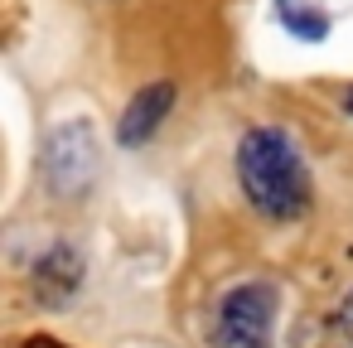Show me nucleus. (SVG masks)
Wrapping results in <instances>:
<instances>
[{"mask_svg": "<svg viewBox=\"0 0 353 348\" xmlns=\"http://www.w3.org/2000/svg\"><path fill=\"white\" fill-rule=\"evenodd\" d=\"M237 184L266 223H295L314 198L305 155L281 126H252L237 141Z\"/></svg>", "mask_w": 353, "mask_h": 348, "instance_id": "f257e3e1", "label": "nucleus"}, {"mask_svg": "<svg viewBox=\"0 0 353 348\" xmlns=\"http://www.w3.org/2000/svg\"><path fill=\"white\" fill-rule=\"evenodd\" d=\"M44 184L59 194V198H83L92 184H97V170H102V141L92 131L88 116H73L63 126L49 131L44 141Z\"/></svg>", "mask_w": 353, "mask_h": 348, "instance_id": "f03ea898", "label": "nucleus"}, {"mask_svg": "<svg viewBox=\"0 0 353 348\" xmlns=\"http://www.w3.org/2000/svg\"><path fill=\"white\" fill-rule=\"evenodd\" d=\"M276 338V285L237 280L213 309V348H271Z\"/></svg>", "mask_w": 353, "mask_h": 348, "instance_id": "7ed1b4c3", "label": "nucleus"}, {"mask_svg": "<svg viewBox=\"0 0 353 348\" xmlns=\"http://www.w3.org/2000/svg\"><path fill=\"white\" fill-rule=\"evenodd\" d=\"M78 290H83V252L73 242H54L30 271V295L39 309H63Z\"/></svg>", "mask_w": 353, "mask_h": 348, "instance_id": "20e7f679", "label": "nucleus"}, {"mask_svg": "<svg viewBox=\"0 0 353 348\" xmlns=\"http://www.w3.org/2000/svg\"><path fill=\"white\" fill-rule=\"evenodd\" d=\"M170 107H174V83H145V88L126 102V112H121V121H117V141H121L126 150L145 145V141L165 126Z\"/></svg>", "mask_w": 353, "mask_h": 348, "instance_id": "39448f33", "label": "nucleus"}, {"mask_svg": "<svg viewBox=\"0 0 353 348\" xmlns=\"http://www.w3.org/2000/svg\"><path fill=\"white\" fill-rule=\"evenodd\" d=\"M281 20H285V30H290L295 39H310V44H319V39L329 34V15H319V10H295V6H285Z\"/></svg>", "mask_w": 353, "mask_h": 348, "instance_id": "423d86ee", "label": "nucleus"}, {"mask_svg": "<svg viewBox=\"0 0 353 348\" xmlns=\"http://www.w3.org/2000/svg\"><path fill=\"white\" fill-rule=\"evenodd\" d=\"M339 324H343V334L353 338V290L343 295V309H339Z\"/></svg>", "mask_w": 353, "mask_h": 348, "instance_id": "0eeeda50", "label": "nucleus"}, {"mask_svg": "<svg viewBox=\"0 0 353 348\" xmlns=\"http://www.w3.org/2000/svg\"><path fill=\"white\" fill-rule=\"evenodd\" d=\"M25 348H63V343H59V338H49V334H34Z\"/></svg>", "mask_w": 353, "mask_h": 348, "instance_id": "6e6552de", "label": "nucleus"}, {"mask_svg": "<svg viewBox=\"0 0 353 348\" xmlns=\"http://www.w3.org/2000/svg\"><path fill=\"white\" fill-rule=\"evenodd\" d=\"M343 112H348V116H353V88H348V92H343Z\"/></svg>", "mask_w": 353, "mask_h": 348, "instance_id": "1a4fd4ad", "label": "nucleus"}, {"mask_svg": "<svg viewBox=\"0 0 353 348\" xmlns=\"http://www.w3.org/2000/svg\"><path fill=\"white\" fill-rule=\"evenodd\" d=\"M276 6H281V10H285V6H290V0H276Z\"/></svg>", "mask_w": 353, "mask_h": 348, "instance_id": "9d476101", "label": "nucleus"}]
</instances>
